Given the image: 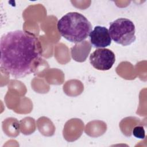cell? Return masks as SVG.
Here are the masks:
<instances>
[{
  "label": "cell",
  "instance_id": "obj_4",
  "mask_svg": "<svg viewBox=\"0 0 147 147\" xmlns=\"http://www.w3.org/2000/svg\"><path fill=\"white\" fill-rule=\"evenodd\" d=\"M115 61L114 53L107 48L96 49L90 56V64L98 70H109Z\"/></svg>",
  "mask_w": 147,
  "mask_h": 147
},
{
  "label": "cell",
  "instance_id": "obj_5",
  "mask_svg": "<svg viewBox=\"0 0 147 147\" xmlns=\"http://www.w3.org/2000/svg\"><path fill=\"white\" fill-rule=\"evenodd\" d=\"M89 36L91 44L95 48H103L109 46L111 43L109 30L105 26H96Z\"/></svg>",
  "mask_w": 147,
  "mask_h": 147
},
{
  "label": "cell",
  "instance_id": "obj_2",
  "mask_svg": "<svg viewBox=\"0 0 147 147\" xmlns=\"http://www.w3.org/2000/svg\"><path fill=\"white\" fill-rule=\"evenodd\" d=\"M57 28L62 37L78 44L85 40L92 31V25L87 18L78 12H69L57 22Z\"/></svg>",
  "mask_w": 147,
  "mask_h": 147
},
{
  "label": "cell",
  "instance_id": "obj_3",
  "mask_svg": "<svg viewBox=\"0 0 147 147\" xmlns=\"http://www.w3.org/2000/svg\"><path fill=\"white\" fill-rule=\"evenodd\" d=\"M109 32L111 38L123 46L130 45L136 38L134 24L127 18H119L110 23Z\"/></svg>",
  "mask_w": 147,
  "mask_h": 147
},
{
  "label": "cell",
  "instance_id": "obj_6",
  "mask_svg": "<svg viewBox=\"0 0 147 147\" xmlns=\"http://www.w3.org/2000/svg\"><path fill=\"white\" fill-rule=\"evenodd\" d=\"M132 133L133 136L137 138L142 139L145 138V130L144 127L141 126H137L134 127V129H133Z\"/></svg>",
  "mask_w": 147,
  "mask_h": 147
},
{
  "label": "cell",
  "instance_id": "obj_1",
  "mask_svg": "<svg viewBox=\"0 0 147 147\" xmlns=\"http://www.w3.org/2000/svg\"><path fill=\"white\" fill-rule=\"evenodd\" d=\"M1 68L16 79L33 73L42 49L33 34L16 30L4 33L0 40Z\"/></svg>",
  "mask_w": 147,
  "mask_h": 147
}]
</instances>
